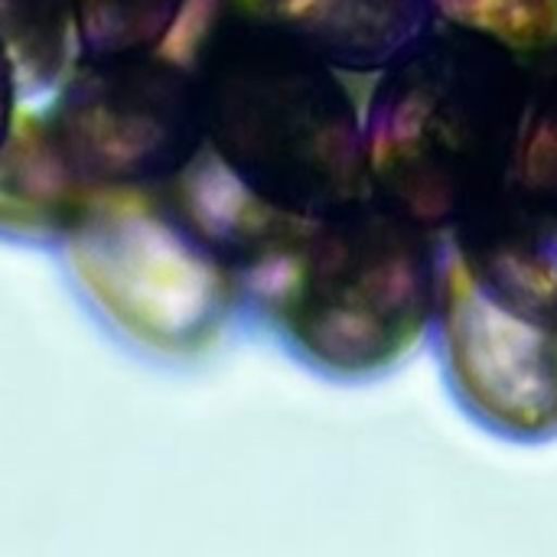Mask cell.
<instances>
[{"label": "cell", "mask_w": 557, "mask_h": 557, "mask_svg": "<svg viewBox=\"0 0 557 557\" xmlns=\"http://www.w3.org/2000/svg\"><path fill=\"white\" fill-rule=\"evenodd\" d=\"M163 46L199 82L206 144L255 193L300 215L369 193L356 101L268 7L186 0Z\"/></svg>", "instance_id": "6da1fadb"}, {"label": "cell", "mask_w": 557, "mask_h": 557, "mask_svg": "<svg viewBox=\"0 0 557 557\" xmlns=\"http://www.w3.org/2000/svg\"><path fill=\"white\" fill-rule=\"evenodd\" d=\"M379 75L362 117L379 199L444 235L512 186L532 85L516 55L434 23Z\"/></svg>", "instance_id": "7a4b0ae2"}, {"label": "cell", "mask_w": 557, "mask_h": 557, "mask_svg": "<svg viewBox=\"0 0 557 557\" xmlns=\"http://www.w3.org/2000/svg\"><path fill=\"white\" fill-rule=\"evenodd\" d=\"M441 232L372 189L317 215H294L242 277L284 336L323 372L375 375L431 330Z\"/></svg>", "instance_id": "3957f363"}, {"label": "cell", "mask_w": 557, "mask_h": 557, "mask_svg": "<svg viewBox=\"0 0 557 557\" xmlns=\"http://www.w3.org/2000/svg\"><path fill=\"white\" fill-rule=\"evenodd\" d=\"M91 196L69 235L78 281L131 336L157 349H196L228 317L238 277L166 206Z\"/></svg>", "instance_id": "277c9868"}, {"label": "cell", "mask_w": 557, "mask_h": 557, "mask_svg": "<svg viewBox=\"0 0 557 557\" xmlns=\"http://www.w3.org/2000/svg\"><path fill=\"white\" fill-rule=\"evenodd\" d=\"M42 121L91 189L166 183L206 144L199 82L166 52L85 59Z\"/></svg>", "instance_id": "5b68a950"}, {"label": "cell", "mask_w": 557, "mask_h": 557, "mask_svg": "<svg viewBox=\"0 0 557 557\" xmlns=\"http://www.w3.org/2000/svg\"><path fill=\"white\" fill-rule=\"evenodd\" d=\"M431 330L450 392L476 424L519 444L555 441L557 323L490 297L447 242Z\"/></svg>", "instance_id": "8992f818"}, {"label": "cell", "mask_w": 557, "mask_h": 557, "mask_svg": "<svg viewBox=\"0 0 557 557\" xmlns=\"http://www.w3.org/2000/svg\"><path fill=\"white\" fill-rule=\"evenodd\" d=\"M268 13L336 72H382L437 23L431 0H281Z\"/></svg>", "instance_id": "52a82bcc"}, {"label": "cell", "mask_w": 557, "mask_h": 557, "mask_svg": "<svg viewBox=\"0 0 557 557\" xmlns=\"http://www.w3.org/2000/svg\"><path fill=\"white\" fill-rule=\"evenodd\" d=\"M95 189L69 173L46 121L13 114L0 147V225L23 232H69Z\"/></svg>", "instance_id": "ba28073f"}, {"label": "cell", "mask_w": 557, "mask_h": 557, "mask_svg": "<svg viewBox=\"0 0 557 557\" xmlns=\"http://www.w3.org/2000/svg\"><path fill=\"white\" fill-rule=\"evenodd\" d=\"M75 42V0H0V46L16 88L42 91L52 85Z\"/></svg>", "instance_id": "9c48e42d"}, {"label": "cell", "mask_w": 557, "mask_h": 557, "mask_svg": "<svg viewBox=\"0 0 557 557\" xmlns=\"http://www.w3.org/2000/svg\"><path fill=\"white\" fill-rule=\"evenodd\" d=\"M434 20L480 36L525 69L557 55V0H431Z\"/></svg>", "instance_id": "30bf717a"}, {"label": "cell", "mask_w": 557, "mask_h": 557, "mask_svg": "<svg viewBox=\"0 0 557 557\" xmlns=\"http://www.w3.org/2000/svg\"><path fill=\"white\" fill-rule=\"evenodd\" d=\"M186 0H75V39L85 59L157 52Z\"/></svg>", "instance_id": "8fae6325"}, {"label": "cell", "mask_w": 557, "mask_h": 557, "mask_svg": "<svg viewBox=\"0 0 557 557\" xmlns=\"http://www.w3.org/2000/svg\"><path fill=\"white\" fill-rule=\"evenodd\" d=\"M529 108L512 186L557 215V55L529 69Z\"/></svg>", "instance_id": "7c38bea8"}, {"label": "cell", "mask_w": 557, "mask_h": 557, "mask_svg": "<svg viewBox=\"0 0 557 557\" xmlns=\"http://www.w3.org/2000/svg\"><path fill=\"white\" fill-rule=\"evenodd\" d=\"M13 98H16V78H13L10 59L0 46V147H3L7 131L13 124Z\"/></svg>", "instance_id": "4fadbf2b"}, {"label": "cell", "mask_w": 557, "mask_h": 557, "mask_svg": "<svg viewBox=\"0 0 557 557\" xmlns=\"http://www.w3.org/2000/svg\"><path fill=\"white\" fill-rule=\"evenodd\" d=\"M242 3H251V7H274V3H281V0H242Z\"/></svg>", "instance_id": "5bb4252c"}]
</instances>
